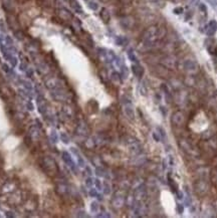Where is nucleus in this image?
Instances as JSON below:
<instances>
[{
    "instance_id": "1",
    "label": "nucleus",
    "mask_w": 217,
    "mask_h": 218,
    "mask_svg": "<svg viewBox=\"0 0 217 218\" xmlns=\"http://www.w3.org/2000/svg\"><path fill=\"white\" fill-rule=\"evenodd\" d=\"M159 36V31L156 26L149 27L144 33V40L148 45H153L156 42V40Z\"/></svg>"
},
{
    "instance_id": "2",
    "label": "nucleus",
    "mask_w": 217,
    "mask_h": 218,
    "mask_svg": "<svg viewBox=\"0 0 217 218\" xmlns=\"http://www.w3.org/2000/svg\"><path fill=\"white\" fill-rule=\"evenodd\" d=\"M217 31V21L216 20H210L209 23L205 27V33L208 36H213Z\"/></svg>"
},
{
    "instance_id": "3",
    "label": "nucleus",
    "mask_w": 217,
    "mask_h": 218,
    "mask_svg": "<svg viewBox=\"0 0 217 218\" xmlns=\"http://www.w3.org/2000/svg\"><path fill=\"white\" fill-rule=\"evenodd\" d=\"M184 122V115L182 114V112H176L173 114L172 116V123L176 126H180L183 124Z\"/></svg>"
},
{
    "instance_id": "4",
    "label": "nucleus",
    "mask_w": 217,
    "mask_h": 218,
    "mask_svg": "<svg viewBox=\"0 0 217 218\" xmlns=\"http://www.w3.org/2000/svg\"><path fill=\"white\" fill-rule=\"evenodd\" d=\"M184 68L186 71H188V72H195V71H197L198 64H197V63H195L194 60L188 59V60H185Z\"/></svg>"
},
{
    "instance_id": "5",
    "label": "nucleus",
    "mask_w": 217,
    "mask_h": 218,
    "mask_svg": "<svg viewBox=\"0 0 217 218\" xmlns=\"http://www.w3.org/2000/svg\"><path fill=\"white\" fill-rule=\"evenodd\" d=\"M125 113H126V115L129 117V118H131V119H134V110H133V107L132 105L130 104V102H128V104L125 106Z\"/></svg>"
},
{
    "instance_id": "6",
    "label": "nucleus",
    "mask_w": 217,
    "mask_h": 218,
    "mask_svg": "<svg viewBox=\"0 0 217 218\" xmlns=\"http://www.w3.org/2000/svg\"><path fill=\"white\" fill-rule=\"evenodd\" d=\"M133 72H134V73L137 76H143V73H144V69L143 68L141 67V65L139 64H136V65H133Z\"/></svg>"
},
{
    "instance_id": "7",
    "label": "nucleus",
    "mask_w": 217,
    "mask_h": 218,
    "mask_svg": "<svg viewBox=\"0 0 217 218\" xmlns=\"http://www.w3.org/2000/svg\"><path fill=\"white\" fill-rule=\"evenodd\" d=\"M101 16L103 20L105 22H108V20H110V13H108V11L106 9V8H103L102 11H101Z\"/></svg>"
},
{
    "instance_id": "8",
    "label": "nucleus",
    "mask_w": 217,
    "mask_h": 218,
    "mask_svg": "<svg viewBox=\"0 0 217 218\" xmlns=\"http://www.w3.org/2000/svg\"><path fill=\"white\" fill-rule=\"evenodd\" d=\"M169 185L171 186V188H172L173 191H178V187H177L176 183H175L174 181L172 179H170V178H169Z\"/></svg>"
},
{
    "instance_id": "9",
    "label": "nucleus",
    "mask_w": 217,
    "mask_h": 218,
    "mask_svg": "<svg viewBox=\"0 0 217 218\" xmlns=\"http://www.w3.org/2000/svg\"><path fill=\"white\" fill-rule=\"evenodd\" d=\"M91 212H98V210H99V204L97 202H93V203H91Z\"/></svg>"
},
{
    "instance_id": "10",
    "label": "nucleus",
    "mask_w": 217,
    "mask_h": 218,
    "mask_svg": "<svg viewBox=\"0 0 217 218\" xmlns=\"http://www.w3.org/2000/svg\"><path fill=\"white\" fill-rule=\"evenodd\" d=\"M199 8H200V11L203 12V13L206 15V13H207V7H206L205 4L201 3V4H200V5H199Z\"/></svg>"
},
{
    "instance_id": "11",
    "label": "nucleus",
    "mask_w": 217,
    "mask_h": 218,
    "mask_svg": "<svg viewBox=\"0 0 217 218\" xmlns=\"http://www.w3.org/2000/svg\"><path fill=\"white\" fill-rule=\"evenodd\" d=\"M129 57H130V59H131V60H133V61H137V59H136L135 53L133 52L132 50H131V51H129Z\"/></svg>"
},
{
    "instance_id": "12",
    "label": "nucleus",
    "mask_w": 217,
    "mask_h": 218,
    "mask_svg": "<svg viewBox=\"0 0 217 218\" xmlns=\"http://www.w3.org/2000/svg\"><path fill=\"white\" fill-rule=\"evenodd\" d=\"M177 211H178L179 214H182V213L184 212V207H183L181 204H178V206H177Z\"/></svg>"
},
{
    "instance_id": "13",
    "label": "nucleus",
    "mask_w": 217,
    "mask_h": 218,
    "mask_svg": "<svg viewBox=\"0 0 217 218\" xmlns=\"http://www.w3.org/2000/svg\"><path fill=\"white\" fill-rule=\"evenodd\" d=\"M183 12V8L182 7H177V8H175L174 9V13L175 14H181Z\"/></svg>"
},
{
    "instance_id": "14",
    "label": "nucleus",
    "mask_w": 217,
    "mask_h": 218,
    "mask_svg": "<svg viewBox=\"0 0 217 218\" xmlns=\"http://www.w3.org/2000/svg\"><path fill=\"white\" fill-rule=\"evenodd\" d=\"M206 1H207L208 3H210L211 6H213V7H216V6H217V0H206Z\"/></svg>"
},
{
    "instance_id": "15",
    "label": "nucleus",
    "mask_w": 217,
    "mask_h": 218,
    "mask_svg": "<svg viewBox=\"0 0 217 218\" xmlns=\"http://www.w3.org/2000/svg\"><path fill=\"white\" fill-rule=\"evenodd\" d=\"M199 1H200V0H190L189 4H190L191 6H196V5H198V4H199Z\"/></svg>"
},
{
    "instance_id": "16",
    "label": "nucleus",
    "mask_w": 217,
    "mask_h": 218,
    "mask_svg": "<svg viewBox=\"0 0 217 218\" xmlns=\"http://www.w3.org/2000/svg\"><path fill=\"white\" fill-rule=\"evenodd\" d=\"M185 205H186V206H190V205H191V198H190L189 196L186 197V199H185Z\"/></svg>"
},
{
    "instance_id": "17",
    "label": "nucleus",
    "mask_w": 217,
    "mask_h": 218,
    "mask_svg": "<svg viewBox=\"0 0 217 218\" xmlns=\"http://www.w3.org/2000/svg\"><path fill=\"white\" fill-rule=\"evenodd\" d=\"M153 138L155 139V141L156 142H159L160 141V137H159V135H158V133H153Z\"/></svg>"
},
{
    "instance_id": "18",
    "label": "nucleus",
    "mask_w": 217,
    "mask_h": 218,
    "mask_svg": "<svg viewBox=\"0 0 217 218\" xmlns=\"http://www.w3.org/2000/svg\"><path fill=\"white\" fill-rule=\"evenodd\" d=\"M95 186L98 187L99 190H101V189H102V185H101V182H100V180H95Z\"/></svg>"
},
{
    "instance_id": "19",
    "label": "nucleus",
    "mask_w": 217,
    "mask_h": 218,
    "mask_svg": "<svg viewBox=\"0 0 217 218\" xmlns=\"http://www.w3.org/2000/svg\"><path fill=\"white\" fill-rule=\"evenodd\" d=\"M105 193L106 194H108V193H110V187H108V185L107 183L105 184Z\"/></svg>"
},
{
    "instance_id": "20",
    "label": "nucleus",
    "mask_w": 217,
    "mask_h": 218,
    "mask_svg": "<svg viewBox=\"0 0 217 218\" xmlns=\"http://www.w3.org/2000/svg\"><path fill=\"white\" fill-rule=\"evenodd\" d=\"M90 6L93 8V9H97V8H98V4H95L94 2H91L90 3Z\"/></svg>"
},
{
    "instance_id": "21",
    "label": "nucleus",
    "mask_w": 217,
    "mask_h": 218,
    "mask_svg": "<svg viewBox=\"0 0 217 218\" xmlns=\"http://www.w3.org/2000/svg\"><path fill=\"white\" fill-rule=\"evenodd\" d=\"M86 185L87 186H91V185H93V180H91V178H89L86 180Z\"/></svg>"
}]
</instances>
